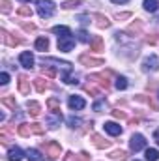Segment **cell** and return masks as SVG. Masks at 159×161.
<instances>
[{"mask_svg": "<svg viewBox=\"0 0 159 161\" xmlns=\"http://www.w3.org/2000/svg\"><path fill=\"white\" fill-rule=\"evenodd\" d=\"M43 150H45V156L49 159H58L60 154H62V146L54 141H49V142H43Z\"/></svg>", "mask_w": 159, "mask_h": 161, "instance_id": "1", "label": "cell"}, {"mask_svg": "<svg viewBox=\"0 0 159 161\" xmlns=\"http://www.w3.org/2000/svg\"><path fill=\"white\" fill-rule=\"evenodd\" d=\"M38 13H40V17H43V19L52 17V13H54V4H52L51 0H38Z\"/></svg>", "mask_w": 159, "mask_h": 161, "instance_id": "2", "label": "cell"}, {"mask_svg": "<svg viewBox=\"0 0 159 161\" xmlns=\"http://www.w3.org/2000/svg\"><path fill=\"white\" fill-rule=\"evenodd\" d=\"M111 75H112V71L109 69V71H105V73H92L88 79L94 80V82H97V84H101L105 90H109V88H111V80H109Z\"/></svg>", "mask_w": 159, "mask_h": 161, "instance_id": "3", "label": "cell"}, {"mask_svg": "<svg viewBox=\"0 0 159 161\" xmlns=\"http://www.w3.org/2000/svg\"><path fill=\"white\" fill-rule=\"evenodd\" d=\"M129 148H131L133 152L144 150V148H146V139H144L140 133H135V135L131 137V141H129Z\"/></svg>", "mask_w": 159, "mask_h": 161, "instance_id": "4", "label": "cell"}, {"mask_svg": "<svg viewBox=\"0 0 159 161\" xmlns=\"http://www.w3.org/2000/svg\"><path fill=\"white\" fill-rule=\"evenodd\" d=\"M79 62L86 68H97V66H105V62L101 58H94L90 54H80L79 56Z\"/></svg>", "mask_w": 159, "mask_h": 161, "instance_id": "5", "label": "cell"}, {"mask_svg": "<svg viewBox=\"0 0 159 161\" xmlns=\"http://www.w3.org/2000/svg\"><path fill=\"white\" fill-rule=\"evenodd\" d=\"M73 47H75V40H73V36H62V38H58V51H62V53H69Z\"/></svg>", "mask_w": 159, "mask_h": 161, "instance_id": "6", "label": "cell"}, {"mask_svg": "<svg viewBox=\"0 0 159 161\" xmlns=\"http://www.w3.org/2000/svg\"><path fill=\"white\" fill-rule=\"evenodd\" d=\"M159 69V60L156 54H150L144 62H142V71H157Z\"/></svg>", "mask_w": 159, "mask_h": 161, "instance_id": "7", "label": "cell"}, {"mask_svg": "<svg viewBox=\"0 0 159 161\" xmlns=\"http://www.w3.org/2000/svg\"><path fill=\"white\" fill-rule=\"evenodd\" d=\"M0 36H2V41L6 43V45H9V47H17V45H21L23 43V40L21 38H15L13 34H9L8 30H0Z\"/></svg>", "mask_w": 159, "mask_h": 161, "instance_id": "8", "label": "cell"}, {"mask_svg": "<svg viewBox=\"0 0 159 161\" xmlns=\"http://www.w3.org/2000/svg\"><path fill=\"white\" fill-rule=\"evenodd\" d=\"M90 141H92V144H94L96 148H99V150H105V148L111 146V141H107L105 137H101V135H97V133H92V135H90Z\"/></svg>", "mask_w": 159, "mask_h": 161, "instance_id": "9", "label": "cell"}, {"mask_svg": "<svg viewBox=\"0 0 159 161\" xmlns=\"http://www.w3.org/2000/svg\"><path fill=\"white\" fill-rule=\"evenodd\" d=\"M19 62H21V66H23V68H26V69H32V68H34V56H32V53H28V51L21 53V56H19Z\"/></svg>", "mask_w": 159, "mask_h": 161, "instance_id": "10", "label": "cell"}, {"mask_svg": "<svg viewBox=\"0 0 159 161\" xmlns=\"http://www.w3.org/2000/svg\"><path fill=\"white\" fill-rule=\"evenodd\" d=\"M60 122H62V113H52V111H51V114L47 116V125H49V129H56V127L60 125Z\"/></svg>", "mask_w": 159, "mask_h": 161, "instance_id": "11", "label": "cell"}, {"mask_svg": "<svg viewBox=\"0 0 159 161\" xmlns=\"http://www.w3.org/2000/svg\"><path fill=\"white\" fill-rule=\"evenodd\" d=\"M68 103H69V109H73V111H80V109L86 107V101H84L80 96H71Z\"/></svg>", "mask_w": 159, "mask_h": 161, "instance_id": "12", "label": "cell"}, {"mask_svg": "<svg viewBox=\"0 0 159 161\" xmlns=\"http://www.w3.org/2000/svg\"><path fill=\"white\" fill-rule=\"evenodd\" d=\"M19 92L23 96H28L30 94V80L26 75H19Z\"/></svg>", "mask_w": 159, "mask_h": 161, "instance_id": "13", "label": "cell"}, {"mask_svg": "<svg viewBox=\"0 0 159 161\" xmlns=\"http://www.w3.org/2000/svg\"><path fill=\"white\" fill-rule=\"evenodd\" d=\"M90 159V156L86 154V152H80V154H73V152H68L66 156H64V161H88Z\"/></svg>", "mask_w": 159, "mask_h": 161, "instance_id": "14", "label": "cell"}, {"mask_svg": "<svg viewBox=\"0 0 159 161\" xmlns=\"http://www.w3.org/2000/svg\"><path fill=\"white\" fill-rule=\"evenodd\" d=\"M94 21H96V26H97V28H109V26H111V21H109L103 13H96V15H94Z\"/></svg>", "mask_w": 159, "mask_h": 161, "instance_id": "15", "label": "cell"}, {"mask_svg": "<svg viewBox=\"0 0 159 161\" xmlns=\"http://www.w3.org/2000/svg\"><path fill=\"white\" fill-rule=\"evenodd\" d=\"M26 109H28L30 116H34V118L41 114V105L38 103V101H28V103H26Z\"/></svg>", "mask_w": 159, "mask_h": 161, "instance_id": "16", "label": "cell"}, {"mask_svg": "<svg viewBox=\"0 0 159 161\" xmlns=\"http://www.w3.org/2000/svg\"><path fill=\"white\" fill-rule=\"evenodd\" d=\"M90 51H94V53L105 51V43H103V40H101L99 36H96V38L92 40V43H90Z\"/></svg>", "mask_w": 159, "mask_h": 161, "instance_id": "17", "label": "cell"}, {"mask_svg": "<svg viewBox=\"0 0 159 161\" xmlns=\"http://www.w3.org/2000/svg\"><path fill=\"white\" fill-rule=\"evenodd\" d=\"M105 131L109 135H120L122 133V127H120L116 122H105Z\"/></svg>", "mask_w": 159, "mask_h": 161, "instance_id": "18", "label": "cell"}, {"mask_svg": "<svg viewBox=\"0 0 159 161\" xmlns=\"http://www.w3.org/2000/svg\"><path fill=\"white\" fill-rule=\"evenodd\" d=\"M142 26H144V23H142L140 19H137L135 23H131V25L127 26V32H129V34H135V36H137V34H140V32H142Z\"/></svg>", "mask_w": 159, "mask_h": 161, "instance_id": "19", "label": "cell"}, {"mask_svg": "<svg viewBox=\"0 0 159 161\" xmlns=\"http://www.w3.org/2000/svg\"><path fill=\"white\" fill-rule=\"evenodd\" d=\"M8 159L9 161H21L23 159V150L21 148H9V152H8Z\"/></svg>", "mask_w": 159, "mask_h": 161, "instance_id": "20", "label": "cell"}, {"mask_svg": "<svg viewBox=\"0 0 159 161\" xmlns=\"http://www.w3.org/2000/svg\"><path fill=\"white\" fill-rule=\"evenodd\" d=\"M34 86H36V90H38L40 94H43V92L49 88V82L43 79V77H38V79H34Z\"/></svg>", "mask_w": 159, "mask_h": 161, "instance_id": "21", "label": "cell"}, {"mask_svg": "<svg viewBox=\"0 0 159 161\" xmlns=\"http://www.w3.org/2000/svg\"><path fill=\"white\" fill-rule=\"evenodd\" d=\"M127 152H123V150H114L112 154H111V159L112 161H127Z\"/></svg>", "mask_w": 159, "mask_h": 161, "instance_id": "22", "label": "cell"}, {"mask_svg": "<svg viewBox=\"0 0 159 161\" xmlns=\"http://www.w3.org/2000/svg\"><path fill=\"white\" fill-rule=\"evenodd\" d=\"M157 8H159V0H144V9L146 11L154 13V11H157Z\"/></svg>", "mask_w": 159, "mask_h": 161, "instance_id": "23", "label": "cell"}, {"mask_svg": "<svg viewBox=\"0 0 159 161\" xmlns=\"http://www.w3.org/2000/svg\"><path fill=\"white\" fill-rule=\"evenodd\" d=\"M0 101H2V105H6V107H8V109H11V111H15V109H17V103H15V99H13L11 96H4Z\"/></svg>", "mask_w": 159, "mask_h": 161, "instance_id": "24", "label": "cell"}, {"mask_svg": "<svg viewBox=\"0 0 159 161\" xmlns=\"http://www.w3.org/2000/svg\"><path fill=\"white\" fill-rule=\"evenodd\" d=\"M47 107L52 111V113H60V101L56 97H49L47 99Z\"/></svg>", "mask_w": 159, "mask_h": 161, "instance_id": "25", "label": "cell"}, {"mask_svg": "<svg viewBox=\"0 0 159 161\" xmlns=\"http://www.w3.org/2000/svg\"><path fill=\"white\" fill-rule=\"evenodd\" d=\"M26 156H28V159H30V161H43V156H41L36 148H28Z\"/></svg>", "mask_w": 159, "mask_h": 161, "instance_id": "26", "label": "cell"}, {"mask_svg": "<svg viewBox=\"0 0 159 161\" xmlns=\"http://www.w3.org/2000/svg\"><path fill=\"white\" fill-rule=\"evenodd\" d=\"M52 32L58 34V38H62V36H71V30H69L68 26H54Z\"/></svg>", "mask_w": 159, "mask_h": 161, "instance_id": "27", "label": "cell"}, {"mask_svg": "<svg viewBox=\"0 0 159 161\" xmlns=\"http://www.w3.org/2000/svg\"><path fill=\"white\" fill-rule=\"evenodd\" d=\"M19 135H21V137H30V135H32L30 124H21V125H19Z\"/></svg>", "mask_w": 159, "mask_h": 161, "instance_id": "28", "label": "cell"}, {"mask_svg": "<svg viewBox=\"0 0 159 161\" xmlns=\"http://www.w3.org/2000/svg\"><path fill=\"white\" fill-rule=\"evenodd\" d=\"M36 49H38V51H47V49H49V40H47L45 36H43V38H38V40H36Z\"/></svg>", "mask_w": 159, "mask_h": 161, "instance_id": "29", "label": "cell"}, {"mask_svg": "<svg viewBox=\"0 0 159 161\" xmlns=\"http://www.w3.org/2000/svg\"><path fill=\"white\" fill-rule=\"evenodd\" d=\"M146 159L148 161H157L159 159V152L156 148H148L146 150Z\"/></svg>", "mask_w": 159, "mask_h": 161, "instance_id": "30", "label": "cell"}, {"mask_svg": "<svg viewBox=\"0 0 159 161\" xmlns=\"http://www.w3.org/2000/svg\"><path fill=\"white\" fill-rule=\"evenodd\" d=\"M17 13H19L21 17H32V8H28V6H21Z\"/></svg>", "mask_w": 159, "mask_h": 161, "instance_id": "31", "label": "cell"}, {"mask_svg": "<svg viewBox=\"0 0 159 161\" xmlns=\"http://www.w3.org/2000/svg\"><path fill=\"white\" fill-rule=\"evenodd\" d=\"M0 11L2 13H9L11 11V2L9 0H0Z\"/></svg>", "mask_w": 159, "mask_h": 161, "instance_id": "32", "label": "cell"}, {"mask_svg": "<svg viewBox=\"0 0 159 161\" xmlns=\"http://www.w3.org/2000/svg\"><path fill=\"white\" fill-rule=\"evenodd\" d=\"M30 127H32V133H36V135H43V125L38 124V122H34V124H30Z\"/></svg>", "mask_w": 159, "mask_h": 161, "instance_id": "33", "label": "cell"}, {"mask_svg": "<svg viewBox=\"0 0 159 161\" xmlns=\"http://www.w3.org/2000/svg\"><path fill=\"white\" fill-rule=\"evenodd\" d=\"M116 88L118 90H125L127 88V79L125 77H116Z\"/></svg>", "mask_w": 159, "mask_h": 161, "instance_id": "34", "label": "cell"}, {"mask_svg": "<svg viewBox=\"0 0 159 161\" xmlns=\"http://www.w3.org/2000/svg\"><path fill=\"white\" fill-rule=\"evenodd\" d=\"M79 4H80V0H68V2L62 4V8H64V9H71V8H77Z\"/></svg>", "mask_w": 159, "mask_h": 161, "instance_id": "35", "label": "cell"}, {"mask_svg": "<svg viewBox=\"0 0 159 161\" xmlns=\"http://www.w3.org/2000/svg\"><path fill=\"white\" fill-rule=\"evenodd\" d=\"M84 90H86L90 96H94V97H99V90H97V88H94L92 84H86V86H84Z\"/></svg>", "mask_w": 159, "mask_h": 161, "instance_id": "36", "label": "cell"}, {"mask_svg": "<svg viewBox=\"0 0 159 161\" xmlns=\"http://www.w3.org/2000/svg\"><path fill=\"white\" fill-rule=\"evenodd\" d=\"M146 43H148V45H156V43H157L159 41V36L157 34H148V36H146Z\"/></svg>", "mask_w": 159, "mask_h": 161, "instance_id": "37", "label": "cell"}, {"mask_svg": "<svg viewBox=\"0 0 159 161\" xmlns=\"http://www.w3.org/2000/svg\"><path fill=\"white\" fill-rule=\"evenodd\" d=\"M41 71H43V75H47V77H54V75H56V69H54V68H49V66H43Z\"/></svg>", "mask_w": 159, "mask_h": 161, "instance_id": "38", "label": "cell"}, {"mask_svg": "<svg viewBox=\"0 0 159 161\" xmlns=\"http://www.w3.org/2000/svg\"><path fill=\"white\" fill-rule=\"evenodd\" d=\"M77 40H79V41H82V43L90 41V38H88V34H86V30H79V32H77Z\"/></svg>", "mask_w": 159, "mask_h": 161, "instance_id": "39", "label": "cell"}, {"mask_svg": "<svg viewBox=\"0 0 159 161\" xmlns=\"http://www.w3.org/2000/svg\"><path fill=\"white\" fill-rule=\"evenodd\" d=\"M21 26H23L25 32H34L36 30V25L34 23H21Z\"/></svg>", "mask_w": 159, "mask_h": 161, "instance_id": "40", "label": "cell"}, {"mask_svg": "<svg viewBox=\"0 0 159 161\" xmlns=\"http://www.w3.org/2000/svg\"><path fill=\"white\" fill-rule=\"evenodd\" d=\"M68 124H69V127H79V125H80V118L69 116V118H68Z\"/></svg>", "mask_w": 159, "mask_h": 161, "instance_id": "41", "label": "cell"}, {"mask_svg": "<svg viewBox=\"0 0 159 161\" xmlns=\"http://www.w3.org/2000/svg\"><path fill=\"white\" fill-rule=\"evenodd\" d=\"M103 109H107V103H105L103 99H101V101H96V103H94V111H97V113H99V111H103Z\"/></svg>", "mask_w": 159, "mask_h": 161, "instance_id": "42", "label": "cell"}, {"mask_svg": "<svg viewBox=\"0 0 159 161\" xmlns=\"http://www.w3.org/2000/svg\"><path fill=\"white\" fill-rule=\"evenodd\" d=\"M148 105L152 107V111H159V103L154 99V97H150V99H148Z\"/></svg>", "mask_w": 159, "mask_h": 161, "instance_id": "43", "label": "cell"}, {"mask_svg": "<svg viewBox=\"0 0 159 161\" xmlns=\"http://www.w3.org/2000/svg\"><path fill=\"white\" fill-rule=\"evenodd\" d=\"M112 116L118 118V120H123V118H125V113H123V111H112Z\"/></svg>", "mask_w": 159, "mask_h": 161, "instance_id": "44", "label": "cell"}, {"mask_svg": "<svg viewBox=\"0 0 159 161\" xmlns=\"http://www.w3.org/2000/svg\"><path fill=\"white\" fill-rule=\"evenodd\" d=\"M131 17V13L129 11H125V13H116V19L118 21H123V19H129Z\"/></svg>", "mask_w": 159, "mask_h": 161, "instance_id": "45", "label": "cell"}, {"mask_svg": "<svg viewBox=\"0 0 159 161\" xmlns=\"http://www.w3.org/2000/svg\"><path fill=\"white\" fill-rule=\"evenodd\" d=\"M0 82H2V84H8V82H9V75H8V73H2V75H0Z\"/></svg>", "mask_w": 159, "mask_h": 161, "instance_id": "46", "label": "cell"}, {"mask_svg": "<svg viewBox=\"0 0 159 161\" xmlns=\"http://www.w3.org/2000/svg\"><path fill=\"white\" fill-rule=\"evenodd\" d=\"M79 21L82 25H88V23H90V17H88V15H79Z\"/></svg>", "mask_w": 159, "mask_h": 161, "instance_id": "47", "label": "cell"}, {"mask_svg": "<svg viewBox=\"0 0 159 161\" xmlns=\"http://www.w3.org/2000/svg\"><path fill=\"white\" fill-rule=\"evenodd\" d=\"M146 86H148V90H156V88H157L159 84H157V82H148Z\"/></svg>", "mask_w": 159, "mask_h": 161, "instance_id": "48", "label": "cell"}, {"mask_svg": "<svg viewBox=\"0 0 159 161\" xmlns=\"http://www.w3.org/2000/svg\"><path fill=\"white\" fill-rule=\"evenodd\" d=\"M154 139H156V142L159 144V129H156V133H154Z\"/></svg>", "mask_w": 159, "mask_h": 161, "instance_id": "49", "label": "cell"}, {"mask_svg": "<svg viewBox=\"0 0 159 161\" xmlns=\"http://www.w3.org/2000/svg\"><path fill=\"white\" fill-rule=\"evenodd\" d=\"M137 124H139L137 118H131V120H129V125H137Z\"/></svg>", "mask_w": 159, "mask_h": 161, "instance_id": "50", "label": "cell"}, {"mask_svg": "<svg viewBox=\"0 0 159 161\" xmlns=\"http://www.w3.org/2000/svg\"><path fill=\"white\" fill-rule=\"evenodd\" d=\"M112 2H114V4H125L127 0H112Z\"/></svg>", "mask_w": 159, "mask_h": 161, "instance_id": "51", "label": "cell"}, {"mask_svg": "<svg viewBox=\"0 0 159 161\" xmlns=\"http://www.w3.org/2000/svg\"><path fill=\"white\" fill-rule=\"evenodd\" d=\"M23 2H28V0H23Z\"/></svg>", "mask_w": 159, "mask_h": 161, "instance_id": "52", "label": "cell"}, {"mask_svg": "<svg viewBox=\"0 0 159 161\" xmlns=\"http://www.w3.org/2000/svg\"><path fill=\"white\" fill-rule=\"evenodd\" d=\"M135 161H139V159H135Z\"/></svg>", "mask_w": 159, "mask_h": 161, "instance_id": "53", "label": "cell"}]
</instances>
